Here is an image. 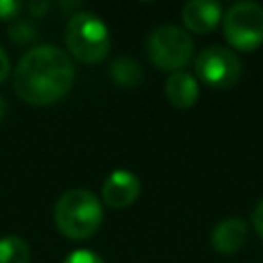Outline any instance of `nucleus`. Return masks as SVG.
I'll list each match as a JSON object with an SVG mask.
<instances>
[{
  "mask_svg": "<svg viewBox=\"0 0 263 263\" xmlns=\"http://www.w3.org/2000/svg\"><path fill=\"white\" fill-rule=\"evenodd\" d=\"M74 84L70 55L55 45L29 49L14 72L16 95L31 105H51L68 95Z\"/></svg>",
  "mask_w": 263,
  "mask_h": 263,
  "instance_id": "f257e3e1",
  "label": "nucleus"
},
{
  "mask_svg": "<svg viewBox=\"0 0 263 263\" xmlns=\"http://www.w3.org/2000/svg\"><path fill=\"white\" fill-rule=\"evenodd\" d=\"M53 220L66 238L84 240L99 230L103 222V208L92 191L70 189L58 199Z\"/></svg>",
  "mask_w": 263,
  "mask_h": 263,
  "instance_id": "f03ea898",
  "label": "nucleus"
},
{
  "mask_svg": "<svg viewBox=\"0 0 263 263\" xmlns=\"http://www.w3.org/2000/svg\"><path fill=\"white\" fill-rule=\"evenodd\" d=\"M66 47L68 51L84 64H97L107 58L111 47V37L107 25L92 12H76L66 25Z\"/></svg>",
  "mask_w": 263,
  "mask_h": 263,
  "instance_id": "7ed1b4c3",
  "label": "nucleus"
},
{
  "mask_svg": "<svg viewBox=\"0 0 263 263\" xmlns=\"http://www.w3.org/2000/svg\"><path fill=\"white\" fill-rule=\"evenodd\" d=\"M146 49L156 68L179 72L193 55V41L183 29L175 25H160L150 33Z\"/></svg>",
  "mask_w": 263,
  "mask_h": 263,
  "instance_id": "20e7f679",
  "label": "nucleus"
},
{
  "mask_svg": "<svg viewBox=\"0 0 263 263\" xmlns=\"http://www.w3.org/2000/svg\"><path fill=\"white\" fill-rule=\"evenodd\" d=\"M222 29L234 49L255 51L263 43V6L255 2L232 4L222 18Z\"/></svg>",
  "mask_w": 263,
  "mask_h": 263,
  "instance_id": "39448f33",
  "label": "nucleus"
},
{
  "mask_svg": "<svg viewBox=\"0 0 263 263\" xmlns=\"http://www.w3.org/2000/svg\"><path fill=\"white\" fill-rule=\"evenodd\" d=\"M195 72L201 82L212 88H228L240 78V60L232 49L212 45L195 60Z\"/></svg>",
  "mask_w": 263,
  "mask_h": 263,
  "instance_id": "423d86ee",
  "label": "nucleus"
},
{
  "mask_svg": "<svg viewBox=\"0 0 263 263\" xmlns=\"http://www.w3.org/2000/svg\"><path fill=\"white\" fill-rule=\"evenodd\" d=\"M140 179L129 171H113L101 189V197L109 208L121 210L132 205L140 195Z\"/></svg>",
  "mask_w": 263,
  "mask_h": 263,
  "instance_id": "0eeeda50",
  "label": "nucleus"
},
{
  "mask_svg": "<svg viewBox=\"0 0 263 263\" xmlns=\"http://www.w3.org/2000/svg\"><path fill=\"white\" fill-rule=\"evenodd\" d=\"M181 18H183V25L191 33L205 35L218 27L222 18V6L210 0H191L183 6Z\"/></svg>",
  "mask_w": 263,
  "mask_h": 263,
  "instance_id": "6e6552de",
  "label": "nucleus"
},
{
  "mask_svg": "<svg viewBox=\"0 0 263 263\" xmlns=\"http://www.w3.org/2000/svg\"><path fill=\"white\" fill-rule=\"evenodd\" d=\"M245 240H247V224L240 218H226L218 222L210 234V242L214 251L222 255L236 253L245 245Z\"/></svg>",
  "mask_w": 263,
  "mask_h": 263,
  "instance_id": "1a4fd4ad",
  "label": "nucleus"
},
{
  "mask_svg": "<svg viewBox=\"0 0 263 263\" xmlns=\"http://www.w3.org/2000/svg\"><path fill=\"white\" fill-rule=\"evenodd\" d=\"M164 95L168 99V103L177 109H189L197 103L199 99V84L195 80V76H191L189 72H173L164 84Z\"/></svg>",
  "mask_w": 263,
  "mask_h": 263,
  "instance_id": "9d476101",
  "label": "nucleus"
},
{
  "mask_svg": "<svg viewBox=\"0 0 263 263\" xmlns=\"http://www.w3.org/2000/svg\"><path fill=\"white\" fill-rule=\"evenodd\" d=\"M109 76H111V80L117 86L132 88V86H138L142 82V68H140V64L136 60L121 55V58H117V60L111 62Z\"/></svg>",
  "mask_w": 263,
  "mask_h": 263,
  "instance_id": "9b49d317",
  "label": "nucleus"
},
{
  "mask_svg": "<svg viewBox=\"0 0 263 263\" xmlns=\"http://www.w3.org/2000/svg\"><path fill=\"white\" fill-rule=\"evenodd\" d=\"M31 249L21 236L0 238V263H29Z\"/></svg>",
  "mask_w": 263,
  "mask_h": 263,
  "instance_id": "f8f14e48",
  "label": "nucleus"
},
{
  "mask_svg": "<svg viewBox=\"0 0 263 263\" xmlns=\"http://www.w3.org/2000/svg\"><path fill=\"white\" fill-rule=\"evenodd\" d=\"M8 37L14 43H21V45L31 43L33 39H37V27L29 18H16V23H12L8 27Z\"/></svg>",
  "mask_w": 263,
  "mask_h": 263,
  "instance_id": "ddd939ff",
  "label": "nucleus"
},
{
  "mask_svg": "<svg viewBox=\"0 0 263 263\" xmlns=\"http://www.w3.org/2000/svg\"><path fill=\"white\" fill-rule=\"evenodd\" d=\"M64 263H103V259H101L97 253H92V251L80 249V251L70 253V255L64 259Z\"/></svg>",
  "mask_w": 263,
  "mask_h": 263,
  "instance_id": "4468645a",
  "label": "nucleus"
},
{
  "mask_svg": "<svg viewBox=\"0 0 263 263\" xmlns=\"http://www.w3.org/2000/svg\"><path fill=\"white\" fill-rule=\"evenodd\" d=\"M23 10V4L16 0H0V18L2 21H14Z\"/></svg>",
  "mask_w": 263,
  "mask_h": 263,
  "instance_id": "2eb2a0df",
  "label": "nucleus"
},
{
  "mask_svg": "<svg viewBox=\"0 0 263 263\" xmlns=\"http://www.w3.org/2000/svg\"><path fill=\"white\" fill-rule=\"evenodd\" d=\"M253 224H255L257 234L263 238V199L257 203V208H255V212H253Z\"/></svg>",
  "mask_w": 263,
  "mask_h": 263,
  "instance_id": "dca6fc26",
  "label": "nucleus"
},
{
  "mask_svg": "<svg viewBox=\"0 0 263 263\" xmlns=\"http://www.w3.org/2000/svg\"><path fill=\"white\" fill-rule=\"evenodd\" d=\"M8 72H10V60H8L6 51L0 47V82H4V80H6Z\"/></svg>",
  "mask_w": 263,
  "mask_h": 263,
  "instance_id": "f3484780",
  "label": "nucleus"
},
{
  "mask_svg": "<svg viewBox=\"0 0 263 263\" xmlns=\"http://www.w3.org/2000/svg\"><path fill=\"white\" fill-rule=\"evenodd\" d=\"M27 8L33 16H43V12L49 8V2H31V4H27Z\"/></svg>",
  "mask_w": 263,
  "mask_h": 263,
  "instance_id": "a211bd4d",
  "label": "nucleus"
},
{
  "mask_svg": "<svg viewBox=\"0 0 263 263\" xmlns=\"http://www.w3.org/2000/svg\"><path fill=\"white\" fill-rule=\"evenodd\" d=\"M4 115H6V103H4V99L0 97V121H2Z\"/></svg>",
  "mask_w": 263,
  "mask_h": 263,
  "instance_id": "6ab92c4d",
  "label": "nucleus"
}]
</instances>
